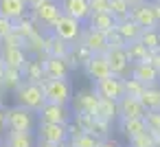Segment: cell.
Wrapping results in <instances>:
<instances>
[{"label": "cell", "mask_w": 160, "mask_h": 147, "mask_svg": "<svg viewBox=\"0 0 160 147\" xmlns=\"http://www.w3.org/2000/svg\"><path fill=\"white\" fill-rule=\"evenodd\" d=\"M0 16H5L13 22L29 16V7L24 0H0Z\"/></svg>", "instance_id": "cell-19"}, {"label": "cell", "mask_w": 160, "mask_h": 147, "mask_svg": "<svg viewBox=\"0 0 160 147\" xmlns=\"http://www.w3.org/2000/svg\"><path fill=\"white\" fill-rule=\"evenodd\" d=\"M158 90H160V84H158Z\"/></svg>", "instance_id": "cell-52"}, {"label": "cell", "mask_w": 160, "mask_h": 147, "mask_svg": "<svg viewBox=\"0 0 160 147\" xmlns=\"http://www.w3.org/2000/svg\"><path fill=\"white\" fill-rule=\"evenodd\" d=\"M156 136V147H160V134H153Z\"/></svg>", "instance_id": "cell-49"}, {"label": "cell", "mask_w": 160, "mask_h": 147, "mask_svg": "<svg viewBox=\"0 0 160 147\" xmlns=\"http://www.w3.org/2000/svg\"><path fill=\"white\" fill-rule=\"evenodd\" d=\"M5 125H7V132H35L38 114L22 105H11V108H7Z\"/></svg>", "instance_id": "cell-1"}, {"label": "cell", "mask_w": 160, "mask_h": 147, "mask_svg": "<svg viewBox=\"0 0 160 147\" xmlns=\"http://www.w3.org/2000/svg\"><path fill=\"white\" fill-rule=\"evenodd\" d=\"M2 140H5V134H0V147H2Z\"/></svg>", "instance_id": "cell-50"}, {"label": "cell", "mask_w": 160, "mask_h": 147, "mask_svg": "<svg viewBox=\"0 0 160 147\" xmlns=\"http://www.w3.org/2000/svg\"><path fill=\"white\" fill-rule=\"evenodd\" d=\"M27 62H29V55L22 46H0V66L2 68L24 70Z\"/></svg>", "instance_id": "cell-12"}, {"label": "cell", "mask_w": 160, "mask_h": 147, "mask_svg": "<svg viewBox=\"0 0 160 147\" xmlns=\"http://www.w3.org/2000/svg\"><path fill=\"white\" fill-rule=\"evenodd\" d=\"M86 27L94 29V31H101V33H110L116 29V20L110 16V13H92L86 22Z\"/></svg>", "instance_id": "cell-25"}, {"label": "cell", "mask_w": 160, "mask_h": 147, "mask_svg": "<svg viewBox=\"0 0 160 147\" xmlns=\"http://www.w3.org/2000/svg\"><path fill=\"white\" fill-rule=\"evenodd\" d=\"M125 55H127L129 64L134 66V64L149 62L151 51H147V46H145V44H140V42H132V44H125Z\"/></svg>", "instance_id": "cell-26"}, {"label": "cell", "mask_w": 160, "mask_h": 147, "mask_svg": "<svg viewBox=\"0 0 160 147\" xmlns=\"http://www.w3.org/2000/svg\"><path fill=\"white\" fill-rule=\"evenodd\" d=\"M5 114H7V108L0 103V134L7 132V125H5Z\"/></svg>", "instance_id": "cell-43"}, {"label": "cell", "mask_w": 160, "mask_h": 147, "mask_svg": "<svg viewBox=\"0 0 160 147\" xmlns=\"http://www.w3.org/2000/svg\"><path fill=\"white\" fill-rule=\"evenodd\" d=\"M145 108L136 97H121L118 99V119H142Z\"/></svg>", "instance_id": "cell-18"}, {"label": "cell", "mask_w": 160, "mask_h": 147, "mask_svg": "<svg viewBox=\"0 0 160 147\" xmlns=\"http://www.w3.org/2000/svg\"><path fill=\"white\" fill-rule=\"evenodd\" d=\"M99 138H94L92 134H88V132H79V134H72L70 136V140H68V145H72V147H99Z\"/></svg>", "instance_id": "cell-34"}, {"label": "cell", "mask_w": 160, "mask_h": 147, "mask_svg": "<svg viewBox=\"0 0 160 147\" xmlns=\"http://www.w3.org/2000/svg\"><path fill=\"white\" fill-rule=\"evenodd\" d=\"M77 44H81L83 48H88L92 55H103V53H108V48H110L105 33L94 31V29H90V27H83V31H81V35H79V40H77Z\"/></svg>", "instance_id": "cell-9"}, {"label": "cell", "mask_w": 160, "mask_h": 147, "mask_svg": "<svg viewBox=\"0 0 160 147\" xmlns=\"http://www.w3.org/2000/svg\"><path fill=\"white\" fill-rule=\"evenodd\" d=\"M99 101H101V97L94 92V88H86V90H79V92L72 97V101H70V110H72V114L97 116Z\"/></svg>", "instance_id": "cell-6"}, {"label": "cell", "mask_w": 160, "mask_h": 147, "mask_svg": "<svg viewBox=\"0 0 160 147\" xmlns=\"http://www.w3.org/2000/svg\"><path fill=\"white\" fill-rule=\"evenodd\" d=\"M90 55H92V53H90L88 48H83L81 44H77V42H75V44L70 46V53H68L66 62H68L70 70H75V68H79V66L83 68V64H86V62L90 59Z\"/></svg>", "instance_id": "cell-28"}, {"label": "cell", "mask_w": 160, "mask_h": 147, "mask_svg": "<svg viewBox=\"0 0 160 147\" xmlns=\"http://www.w3.org/2000/svg\"><path fill=\"white\" fill-rule=\"evenodd\" d=\"M129 3V7H134V5H140V3H145V0H127Z\"/></svg>", "instance_id": "cell-48"}, {"label": "cell", "mask_w": 160, "mask_h": 147, "mask_svg": "<svg viewBox=\"0 0 160 147\" xmlns=\"http://www.w3.org/2000/svg\"><path fill=\"white\" fill-rule=\"evenodd\" d=\"M116 33L123 38V42H125V44H132V42H138V40H140L142 29H140L132 18H125V20L116 22Z\"/></svg>", "instance_id": "cell-24"}, {"label": "cell", "mask_w": 160, "mask_h": 147, "mask_svg": "<svg viewBox=\"0 0 160 147\" xmlns=\"http://www.w3.org/2000/svg\"><path fill=\"white\" fill-rule=\"evenodd\" d=\"M22 75H24V81H29V84H40V86H42V84L46 81L44 64H42V59H38V57H29V62H27Z\"/></svg>", "instance_id": "cell-22"}, {"label": "cell", "mask_w": 160, "mask_h": 147, "mask_svg": "<svg viewBox=\"0 0 160 147\" xmlns=\"http://www.w3.org/2000/svg\"><path fill=\"white\" fill-rule=\"evenodd\" d=\"M70 46H72V44H68V42H64V40L51 35V42H48V51H46V53H48L51 57H62V59H66L68 53H70Z\"/></svg>", "instance_id": "cell-30"}, {"label": "cell", "mask_w": 160, "mask_h": 147, "mask_svg": "<svg viewBox=\"0 0 160 147\" xmlns=\"http://www.w3.org/2000/svg\"><path fill=\"white\" fill-rule=\"evenodd\" d=\"M129 11H132V7H129L127 0H110V16H112L116 22L129 18Z\"/></svg>", "instance_id": "cell-31"}, {"label": "cell", "mask_w": 160, "mask_h": 147, "mask_svg": "<svg viewBox=\"0 0 160 147\" xmlns=\"http://www.w3.org/2000/svg\"><path fill=\"white\" fill-rule=\"evenodd\" d=\"M83 27H86V24H81L79 20H75V18L62 13V16L55 20V24L48 29V33H51L53 38H59V40L68 42V44H75V42L79 40L81 31H83Z\"/></svg>", "instance_id": "cell-5"}, {"label": "cell", "mask_w": 160, "mask_h": 147, "mask_svg": "<svg viewBox=\"0 0 160 147\" xmlns=\"http://www.w3.org/2000/svg\"><path fill=\"white\" fill-rule=\"evenodd\" d=\"M129 77L138 79L142 86H158L160 84V73L149 64V62H142V64H134L132 66V73Z\"/></svg>", "instance_id": "cell-17"}, {"label": "cell", "mask_w": 160, "mask_h": 147, "mask_svg": "<svg viewBox=\"0 0 160 147\" xmlns=\"http://www.w3.org/2000/svg\"><path fill=\"white\" fill-rule=\"evenodd\" d=\"M2 145L5 147H38V136L35 132H7Z\"/></svg>", "instance_id": "cell-20"}, {"label": "cell", "mask_w": 160, "mask_h": 147, "mask_svg": "<svg viewBox=\"0 0 160 147\" xmlns=\"http://www.w3.org/2000/svg\"><path fill=\"white\" fill-rule=\"evenodd\" d=\"M13 31H16V33H18V35H20L24 42H27V40H29V38H31V35L38 31V27H35V22H33L29 16H24V18H20V20L16 22Z\"/></svg>", "instance_id": "cell-33"}, {"label": "cell", "mask_w": 160, "mask_h": 147, "mask_svg": "<svg viewBox=\"0 0 160 147\" xmlns=\"http://www.w3.org/2000/svg\"><path fill=\"white\" fill-rule=\"evenodd\" d=\"M94 92L101 97V99H112V101H118L121 97H125V88H123V79L121 77H105L101 81H94L92 84Z\"/></svg>", "instance_id": "cell-10"}, {"label": "cell", "mask_w": 160, "mask_h": 147, "mask_svg": "<svg viewBox=\"0 0 160 147\" xmlns=\"http://www.w3.org/2000/svg\"><path fill=\"white\" fill-rule=\"evenodd\" d=\"M99 147H121V145H118V140H114V138H105V140L99 143Z\"/></svg>", "instance_id": "cell-44"}, {"label": "cell", "mask_w": 160, "mask_h": 147, "mask_svg": "<svg viewBox=\"0 0 160 147\" xmlns=\"http://www.w3.org/2000/svg\"><path fill=\"white\" fill-rule=\"evenodd\" d=\"M59 9L64 16H70L75 20H79L81 24L88 22V18L92 16L88 0H59Z\"/></svg>", "instance_id": "cell-15"}, {"label": "cell", "mask_w": 160, "mask_h": 147, "mask_svg": "<svg viewBox=\"0 0 160 147\" xmlns=\"http://www.w3.org/2000/svg\"><path fill=\"white\" fill-rule=\"evenodd\" d=\"M0 46H22V48H24V40L13 31V33H9L2 42H0Z\"/></svg>", "instance_id": "cell-41"}, {"label": "cell", "mask_w": 160, "mask_h": 147, "mask_svg": "<svg viewBox=\"0 0 160 147\" xmlns=\"http://www.w3.org/2000/svg\"><path fill=\"white\" fill-rule=\"evenodd\" d=\"M138 101L142 103V108L147 112H153V110H160V90L158 86H147L142 90V94L138 97Z\"/></svg>", "instance_id": "cell-29"}, {"label": "cell", "mask_w": 160, "mask_h": 147, "mask_svg": "<svg viewBox=\"0 0 160 147\" xmlns=\"http://www.w3.org/2000/svg\"><path fill=\"white\" fill-rule=\"evenodd\" d=\"M68 145V143H66ZM66 145H53V143H44V140H38V147H66Z\"/></svg>", "instance_id": "cell-46"}, {"label": "cell", "mask_w": 160, "mask_h": 147, "mask_svg": "<svg viewBox=\"0 0 160 147\" xmlns=\"http://www.w3.org/2000/svg\"><path fill=\"white\" fill-rule=\"evenodd\" d=\"M35 136H38V140L53 143V145H66L70 140L68 125H59V123H40L38 121Z\"/></svg>", "instance_id": "cell-7"}, {"label": "cell", "mask_w": 160, "mask_h": 147, "mask_svg": "<svg viewBox=\"0 0 160 147\" xmlns=\"http://www.w3.org/2000/svg\"><path fill=\"white\" fill-rule=\"evenodd\" d=\"M72 110L70 105H59V103H44L42 110L38 112V121L40 123H59V125H70L72 121Z\"/></svg>", "instance_id": "cell-8"}, {"label": "cell", "mask_w": 160, "mask_h": 147, "mask_svg": "<svg viewBox=\"0 0 160 147\" xmlns=\"http://www.w3.org/2000/svg\"><path fill=\"white\" fill-rule=\"evenodd\" d=\"M13 99H16V105H22L31 112H40L42 105L46 103V97H44V88L40 84H29L24 81L16 92H13Z\"/></svg>", "instance_id": "cell-3"}, {"label": "cell", "mask_w": 160, "mask_h": 147, "mask_svg": "<svg viewBox=\"0 0 160 147\" xmlns=\"http://www.w3.org/2000/svg\"><path fill=\"white\" fill-rule=\"evenodd\" d=\"M149 64H151V66H153V68L160 73V51H153V53H151V57H149Z\"/></svg>", "instance_id": "cell-42"}, {"label": "cell", "mask_w": 160, "mask_h": 147, "mask_svg": "<svg viewBox=\"0 0 160 147\" xmlns=\"http://www.w3.org/2000/svg\"><path fill=\"white\" fill-rule=\"evenodd\" d=\"M92 13H110V0H88Z\"/></svg>", "instance_id": "cell-38"}, {"label": "cell", "mask_w": 160, "mask_h": 147, "mask_svg": "<svg viewBox=\"0 0 160 147\" xmlns=\"http://www.w3.org/2000/svg\"><path fill=\"white\" fill-rule=\"evenodd\" d=\"M62 16V9H59V0H40L38 5H33L29 9V18L35 22L38 29L44 27V31H48L55 20Z\"/></svg>", "instance_id": "cell-2"}, {"label": "cell", "mask_w": 160, "mask_h": 147, "mask_svg": "<svg viewBox=\"0 0 160 147\" xmlns=\"http://www.w3.org/2000/svg\"><path fill=\"white\" fill-rule=\"evenodd\" d=\"M127 147H132V145H127Z\"/></svg>", "instance_id": "cell-53"}, {"label": "cell", "mask_w": 160, "mask_h": 147, "mask_svg": "<svg viewBox=\"0 0 160 147\" xmlns=\"http://www.w3.org/2000/svg\"><path fill=\"white\" fill-rule=\"evenodd\" d=\"M83 70H86L88 79H92V84H94V81H101V79H105V77L112 75L110 62H108L105 53H103V55H90V59L83 64Z\"/></svg>", "instance_id": "cell-14"}, {"label": "cell", "mask_w": 160, "mask_h": 147, "mask_svg": "<svg viewBox=\"0 0 160 147\" xmlns=\"http://www.w3.org/2000/svg\"><path fill=\"white\" fill-rule=\"evenodd\" d=\"M118 129H121V134H123L127 140L140 136L142 132H149L145 119H118Z\"/></svg>", "instance_id": "cell-23"}, {"label": "cell", "mask_w": 160, "mask_h": 147, "mask_svg": "<svg viewBox=\"0 0 160 147\" xmlns=\"http://www.w3.org/2000/svg\"><path fill=\"white\" fill-rule=\"evenodd\" d=\"M153 3V13H156V22H158V27H160V0H151Z\"/></svg>", "instance_id": "cell-45"}, {"label": "cell", "mask_w": 160, "mask_h": 147, "mask_svg": "<svg viewBox=\"0 0 160 147\" xmlns=\"http://www.w3.org/2000/svg\"><path fill=\"white\" fill-rule=\"evenodd\" d=\"M42 64H44L46 79H68V75H70V66L62 57H51L48 55L46 59H42Z\"/></svg>", "instance_id": "cell-16"}, {"label": "cell", "mask_w": 160, "mask_h": 147, "mask_svg": "<svg viewBox=\"0 0 160 147\" xmlns=\"http://www.w3.org/2000/svg\"><path fill=\"white\" fill-rule=\"evenodd\" d=\"M42 88H44V97L48 103L70 105V101L75 97V88H72L70 79H46L42 84Z\"/></svg>", "instance_id": "cell-4"}, {"label": "cell", "mask_w": 160, "mask_h": 147, "mask_svg": "<svg viewBox=\"0 0 160 147\" xmlns=\"http://www.w3.org/2000/svg\"><path fill=\"white\" fill-rule=\"evenodd\" d=\"M105 57H108V62H110V70H112L114 77H121V79L129 77L132 64H129V59H127V55H125V48H108Z\"/></svg>", "instance_id": "cell-13"}, {"label": "cell", "mask_w": 160, "mask_h": 147, "mask_svg": "<svg viewBox=\"0 0 160 147\" xmlns=\"http://www.w3.org/2000/svg\"><path fill=\"white\" fill-rule=\"evenodd\" d=\"M145 123H147V129L151 134H160V110H153V112H145Z\"/></svg>", "instance_id": "cell-36"}, {"label": "cell", "mask_w": 160, "mask_h": 147, "mask_svg": "<svg viewBox=\"0 0 160 147\" xmlns=\"http://www.w3.org/2000/svg\"><path fill=\"white\" fill-rule=\"evenodd\" d=\"M105 38H108V46H110V48H125V42H123V38L116 33V29L110 31V33H105Z\"/></svg>", "instance_id": "cell-40"}, {"label": "cell", "mask_w": 160, "mask_h": 147, "mask_svg": "<svg viewBox=\"0 0 160 147\" xmlns=\"http://www.w3.org/2000/svg\"><path fill=\"white\" fill-rule=\"evenodd\" d=\"M22 84H24L22 70L2 68V73H0V90H5V92H16Z\"/></svg>", "instance_id": "cell-21"}, {"label": "cell", "mask_w": 160, "mask_h": 147, "mask_svg": "<svg viewBox=\"0 0 160 147\" xmlns=\"http://www.w3.org/2000/svg\"><path fill=\"white\" fill-rule=\"evenodd\" d=\"M66 147H72V145H66Z\"/></svg>", "instance_id": "cell-51"}, {"label": "cell", "mask_w": 160, "mask_h": 147, "mask_svg": "<svg viewBox=\"0 0 160 147\" xmlns=\"http://www.w3.org/2000/svg\"><path fill=\"white\" fill-rule=\"evenodd\" d=\"M13 27H16V22H13V20L5 18V16H0V42H2L9 33H13Z\"/></svg>", "instance_id": "cell-39"}, {"label": "cell", "mask_w": 160, "mask_h": 147, "mask_svg": "<svg viewBox=\"0 0 160 147\" xmlns=\"http://www.w3.org/2000/svg\"><path fill=\"white\" fill-rule=\"evenodd\" d=\"M129 18L142 31H147V29H160L158 22H156V13H153V3H151V0H145V3H140V5H134L132 11H129Z\"/></svg>", "instance_id": "cell-11"}, {"label": "cell", "mask_w": 160, "mask_h": 147, "mask_svg": "<svg viewBox=\"0 0 160 147\" xmlns=\"http://www.w3.org/2000/svg\"><path fill=\"white\" fill-rule=\"evenodd\" d=\"M123 88H125V97H136V99H138L147 86H142V84H140L138 79H134V77H125V79H123Z\"/></svg>", "instance_id": "cell-35"}, {"label": "cell", "mask_w": 160, "mask_h": 147, "mask_svg": "<svg viewBox=\"0 0 160 147\" xmlns=\"http://www.w3.org/2000/svg\"><path fill=\"white\" fill-rule=\"evenodd\" d=\"M2 147H5V145H2Z\"/></svg>", "instance_id": "cell-54"}, {"label": "cell", "mask_w": 160, "mask_h": 147, "mask_svg": "<svg viewBox=\"0 0 160 147\" xmlns=\"http://www.w3.org/2000/svg\"><path fill=\"white\" fill-rule=\"evenodd\" d=\"M129 145H132V147H156V136H153L151 132H142L140 136L132 138Z\"/></svg>", "instance_id": "cell-37"}, {"label": "cell", "mask_w": 160, "mask_h": 147, "mask_svg": "<svg viewBox=\"0 0 160 147\" xmlns=\"http://www.w3.org/2000/svg\"><path fill=\"white\" fill-rule=\"evenodd\" d=\"M97 119H103L108 123H116L118 121V101L112 99H101L99 101V110H97Z\"/></svg>", "instance_id": "cell-27"}, {"label": "cell", "mask_w": 160, "mask_h": 147, "mask_svg": "<svg viewBox=\"0 0 160 147\" xmlns=\"http://www.w3.org/2000/svg\"><path fill=\"white\" fill-rule=\"evenodd\" d=\"M140 44L147 46V51H160V29H147L140 33Z\"/></svg>", "instance_id": "cell-32"}, {"label": "cell", "mask_w": 160, "mask_h": 147, "mask_svg": "<svg viewBox=\"0 0 160 147\" xmlns=\"http://www.w3.org/2000/svg\"><path fill=\"white\" fill-rule=\"evenodd\" d=\"M24 3H27V7H29V9H31V7H33V5H38V3H40V0H24Z\"/></svg>", "instance_id": "cell-47"}]
</instances>
